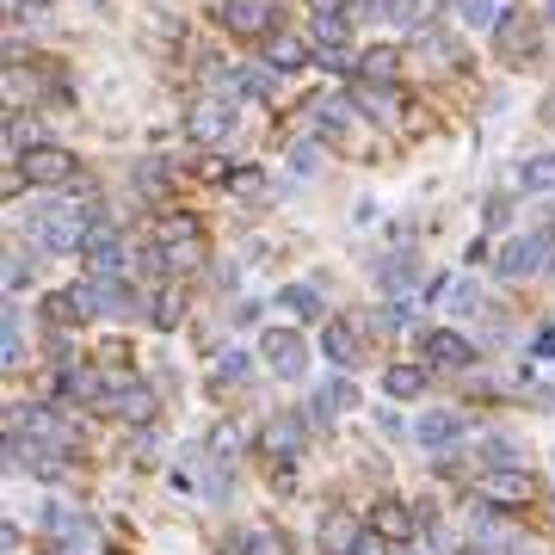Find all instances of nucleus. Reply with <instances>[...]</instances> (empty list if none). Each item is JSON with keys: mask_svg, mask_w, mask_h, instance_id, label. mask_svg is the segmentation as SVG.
<instances>
[{"mask_svg": "<svg viewBox=\"0 0 555 555\" xmlns=\"http://www.w3.org/2000/svg\"><path fill=\"white\" fill-rule=\"evenodd\" d=\"M25 235L37 253H68L74 241H87V210L81 204H44V210H31Z\"/></svg>", "mask_w": 555, "mask_h": 555, "instance_id": "nucleus-1", "label": "nucleus"}, {"mask_svg": "<svg viewBox=\"0 0 555 555\" xmlns=\"http://www.w3.org/2000/svg\"><path fill=\"white\" fill-rule=\"evenodd\" d=\"M155 253L167 259L173 272L204 266V229H198V216H185V210L161 216V222H155Z\"/></svg>", "mask_w": 555, "mask_h": 555, "instance_id": "nucleus-2", "label": "nucleus"}, {"mask_svg": "<svg viewBox=\"0 0 555 555\" xmlns=\"http://www.w3.org/2000/svg\"><path fill=\"white\" fill-rule=\"evenodd\" d=\"M62 179H74V155H68V148H56V142H37V148H25L19 167L7 173V192H25V185H62Z\"/></svg>", "mask_w": 555, "mask_h": 555, "instance_id": "nucleus-3", "label": "nucleus"}, {"mask_svg": "<svg viewBox=\"0 0 555 555\" xmlns=\"http://www.w3.org/2000/svg\"><path fill=\"white\" fill-rule=\"evenodd\" d=\"M537 44H543V19H537V13H500V25H494V50H500V62L525 68V62L537 56Z\"/></svg>", "mask_w": 555, "mask_h": 555, "instance_id": "nucleus-4", "label": "nucleus"}, {"mask_svg": "<svg viewBox=\"0 0 555 555\" xmlns=\"http://www.w3.org/2000/svg\"><path fill=\"white\" fill-rule=\"evenodd\" d=\"M259 358H266L284 383L303 377V364H309V346H303V333H290V327H266L259 333Z\"/></svg>", "mask_w": 555, "mask_h": 555, "instance_id": "nucleus-5", "label": "nucleus"}, {"mask_svg": "<svg viewBox=\"0 0 555 555\" xmlns=\"http://www.w3.org/2000/svg\"><path fill=\"white\" fill-rule=\"evenodd\" d=\"M309 44L321 50V62H327V68H346V44H352V19H346V13H333V7H321V13L309 19Z\"/></svg>", "mask_w": 555, "mask_h": 555, "instance_id": "nucleus-6", "label": "nucleus"}, {"mask_svg": "<svg viewBox=\"0 0 555 555\" xmlns=\"http://www.w3.org/2000/svg\"><path fill=\"white\" fill-rule=\"evenodd\" d=\"M315 543H321V555H352L364 543V525H358L346 506H327L321 525H315Z\"/></svg>", "mask_w": 555, "mask_h": 555, "instance_id": "nucleus-7", "label": "nucleus"}, {"mask_svg": "<svg viewBox=\"0 0 555 555\" xmlns=\"http://www.w3.org/2000/svg\"><path fill=\"white\" fill-rule=\"evenodd\" d=\"M68 296H74V309H81V315H124L130 309V290L118 278H87V284H74Z\"/></svg>", "mask_w": 555, "mask_h": 555, "instance_id": "nucleus-8", "label": "nucleus"}, {"mask_svg": "<svg viewBox=\"0 0 555 555\" xmlns=\"http://www.w3.org/2000/svg\"><path fill=\"white\" fill-rule=\"evenodd\" d=\"M259 451H266L272 463L303 457V414H272L266 426H259Z\"/></svg>", "mask_w": 555, "mask_h": 555, "instance_id": "nucleus-9", "label": "nucleus"}, {"mask_svg": "<svg viewBox=\"0 0 555 555\" xmlns=\"http://www.w3.org/2000/svg\"><path fill=\"white\" fill-rule=\"evenodd\" d=\"M543 488H537V475H525V469H494L488 481H481V500L488 506H531Z\"/></svg>", "mask_w": 555, "mask_h": 555, "instance_id": "nucleus-10", "label": "nucleus"}, {"mask_svg": "<svg viewBox=\"0 0 555 555\" xmlns=\"http://www.w3.org/2000/svg\"><path fill=\"white\" fill-rule=\"evenodd\" d=\"M13 438H31V444H44V451H68V426L56 414H44V407H19V420H13Z\"/></svg>", "mask_w": 555, "mask_h": 555, "instance_id": "nucleus-11", "label": "nucleus"}, {"mask_svg": "<svg viewBox=\"0 0 555 555\" xmlns=\"http://www.w3.org/2000/svg\"><path fill=\"white\" fill-rule=\"evenodd\" d=\"M81 247H87V272H93V278H118V272H124V241H118V229H99V222H93Z\"/></svg>", "mask_w": 555, "mask_h": 555, "instance_id": "nucleus-12", "label": "nucleus"}, {"mask_svg": "<svg viewBox=\"0 0 555 555\" xmlns=\"http://www.w3.org/2000/svg\"><path fill=\"white\" fill-rule=\"evenodd\" d=\"M229 130H235V111L222 99H198L192 118H185V136H192V142H222Z\"/></svg>", "mask_w": 555, "mask_h": 555, "instance_id": "nucleus-13", "label": "nucleus"}, {"mask_svg": "<svg viewBox=\"0 0 555 555\" xmlns=\"http://www.w3.org/2000/svg\"><path fill=\"white\" fill-rule=\"evenodd\" d=\"M272 0H229L222 7V19H229V31H241V37H272Z\"/></svg>", "mask_w": 555, "mask_h": 555, "instance_id": "nucleus-14", "label": "nucleus"}, {"mask_svg": "<svg viewBox=\"0 0 555 555\" xmlns=\"http://www.w3.org/2000/svg\"><path fill=\"white\" fill-rule=\"evenodd\" d=\"M426 358L438 370H463V364H475V346L463 340V333H451V327H432L426 333Z\"/></svg>", "mask_w": 555, "mask_h": 555, "instance_id": "nucleus-15", "label": "nucleus"}, {"mask_svg": "<svg viewBox=\"0 0 555 555\" xmlns=\"http://www.w3.org/2000/svg\"><path fill=\"white\" fill-rule=\"evenodd\" d=\"M543 253H549V241H537V235H518V241H506V247H500V272H506V278H531Z\"/></svg>", "mask_w": 555, "mask_h": 555, "instance_id": "nucleus-16", "label": "nucleus"}, {"mask_svg": "<svg viewBox=\"0 0 555 555\" xmlns=\"http://www.w3.org/2000/svg\"><path fill=\"white\" fill-rule=\"evenodd\" d=\"M105 407H111L118 420H136V426H142L148 414H155V395H148L142 383H111V401H105Z\"/></svg>", "mask_w": 555, "mask_h": 555, "instance_id": "nucleus-17", "label": "nucleus"}, {"mask_svg": "<svg viewBox=\"0 0 555 555\" xmlns=\"http://www.w3.org/2000/svg\"><path fill=\"white\" fill-rule=\"evenodd\" d=\"M370 531H377L383 543H407L414 537V512H407L401 500H383L377 512H370Z\"/></svg>", "mask_w": 555, "mask_h": 555, "instance_id": "nucleus-18", "label": "nucleus"}, {"mask_svg": "<svg viewBox=\"0 0 555 555\" xmlns=\"http://www.w3.org/2000/svg\"><path fill=\"white\" fill-rule=\"evenodd\" d=\"M309 37H266V68H278V74H296L309 62Z\"/></svg>", "mask_w": 555, "mask_h": 555, "instance_id": "nucleus-19", "label": "nucleus"}, {"mask_svg": "<svg viewBox=\"0 0 555 555\" xmlns=\"http://www.w3.org/2000/svg\"><path fill=\"white\" fill-rule=\"evenodd\" d=\"M315 130L333 142H352V105L346 99H315Z\"/></svg>", "mask_w": 555, "mask_h": 555, "instance_id": "nucleus-20", "label": "nucleus"}, {"mask_svg": "<svg viewBox=\"0 0 555 555\" xmlns=\"http://www.w3.org/2000/svg\"><path fill=\"white\" fill-rule=\"evenodd\" d=\"M358 74H364V87H395L401 81V56L395 50H364Z\"/></svg>", "mask_w": 555, "mask_h": 555, "instance_id": "nucleus-21", "label": "nucleus"}, {"mask_svg": "<svg viewBox=\"0 0 555 555\" xmlns=\"http://www.w3.org/2000/svg\"><path fill=\"white\" fill-rule=\"evenodd\" d=\"M321 346H327V358L340 364V370H352V364H358V333H352L346 321H327V333H321Z\"/></svg>", "mask_w": 555, "mask_h": 555, "instance_id": "nucleus-22", "label": "nucleus"}, {"mask_svg": "<svg viewBox=\"0 0 555 555\" xmlns=\"http://www.w3.org/2000/svg\"><path fill=\"white\" fill-rule=\"evenodd\" d=\"M31 99H44V81H37L25 62H19V68H7V105H19V111H25Z\"/></svg>", "mask_w": 555, "mask_h": 555, "instance_id": "nucleus-23", "label": "nucleus"}, {"mask_svg": "<svg viewBox=\"0 0 555 555\" xmlns=\"http://www.w3.org/2000/svg\"><path fill=\"white\" fill-rule=\"evenodd\" d=\"M420 438L432 444V451H444V444L463 438V420H457V414H426V420H420Z\"/></svg>", "mask_w": 555, "mask_h": 555, "instance_id": "nucleus-24", "label": "nucleus"}, {"mask_svg": "<svg viewBox=\"0 0 555 555\" xmlns=\"http://www.w3.org/2000/svg\"><path fill=\"white\" fill-rule=\"evenodd\" d=\"M438 303L451 309V315H475V303H481V284H475V278H457V284H444V290H438Z\"/></svg>", "mask_w": 555, "mask_h": 555, "instance_id": "nucleus-25", "label": "nucleus"}, {"mask_svg": "<svg viewBox=\"0 0 555 555\" xmlns=\"http://www.w3.org/2000/svg\"><path fill=\"white\" fill-rule=\"evenodd\" d=\"M383 389H389L395 401H407V395H420V389H426V370H420V364H395L389 377H383Z\"/></svg>", "mask_w": 555, "mask_h": 555, "instance_id": "nucleus-26", "label": "nucleus"}, {"mask_svg": "<svg viewBox=\"0 0 555 555\" xmlns=\"http://www.w3.org/2000/svg\"><path fill=\"white\" fill-rule=\"evenodd\" d=\"M0 358H7V364H19V358H25V333H19V309H7V315H0Z\"/></svg>", "mask_w": 555, "mask_h": 555, "instance_id": "nucleus-27", "label": "nucleus"}, {"mask_svg": "<svg viewBox=\"0 0 555 555\" xmlns=\"http://www.w3.org/2000/svg\"><path fill=\"white\" fill-rule=\"evenodd\" d=\"M315 407H327V414H340V407H358V389L346 383V377H333L327 389H321V401Z\"/></svg>", "mask_w": 555, "mask_h": 555, "instance_id": "nucleus-28", "label": "nucleus"}, {"mask_svg": "<svg viewBox=\"0 0 555 555\" xmlns=\"http://www.w3.org/2000/svg\"><path fill=\"white\" fill-rule=\"evenodd\" d=\"M284 309H296L303 321H315V315H321V296H315L309 284H290V290H284Z\"/></svg>", "mask_w": 555, "mask_h": 555, "instance_id": "nucleus-29", "label": "nucleus"}, {"mask_svg": "<svg viewBox=\"0 0 555 555\" xmlns=\"http://www.w3.org/2000/svg\"><path fill=\"white\" fill-rule=\"evenodd\" d=\"M44 321H62V327H68V321H81V309H74V296H68V290L44 296Z\"/></svg>", "mask_w": 555, "mask_h": 555, "instance_id": "nucleus-30", "label": "nucleus"}, {"mask_svg": "<svg viewBox=\"0 0 555 555\" xmlns=\"http://www.w3.org/2000/svg\"><path fill=\"white\" fill-rule=\"evenodd\" d=\"M278 87V68H241V93H259V99H266Z\"/></svg>", "mask_w": 555, "mask_h": 555, "instance_id": "nucleus-31", "label": "nucleus"}, {"mask_svg": "<svg viewBox=\"0 0 555 555\" xmlns=\"http://www.w3.org/2000/svg\"><path fill=\"white\" fill-rule=\"evenodd\" d=\"M457 13H463V25H500L494 0H457Z\"/></svg>", "mask_w": 555, "mask_h": 555, "instance_id": "nucleus-32", "label": "nucleus"}, {"mask_svg": "<svg viewBox=\"0 0 555 555\" xmlns=\"http://www.w3.org/2000/svg\"><path fill=\"white\" fill-rule=\"evenodd\" d=\"M148 321H155V327H173V321H179V290H161L155 309H148Z\"/></svg>", "mask_w": 555, "mask_h": 555, "instance_id": "nucleus-33", "label": "nucleus"}, {"mask_svg": "<svg viewBox=\"0 0 555 555\" xmlns=\"http://www.w3.org/2000/svg\"><path fill=\"white\" fill-rule=\"evenodd\" d=\"M247 377V352H222V364H216V383H241Z\"/></svg>", "mask_w": 555, "mask_h": 555, "instance_id": "nucleus-34", "label": "nucleus"}, {"mask_svg": "<svg viewBox=\"0 0 555 555\" xmlns=\"http://www.w3.org/2000/svg\"><path fill=\"white\" fill-rule=\"evenodd\" d=\"M395 25H420V0H383Z\"/></svg>", "mask_w": 555, "mask_h": 555, "instance_id": "nucleus-35", "label": "nucleus"}, {"mask_svg": "<svg viewBox=\"0 0 555 555\" xmlns=\"http://www.w3.org/2000/svg\"><path fill=\"white\" fill-rule=\"evenodd\" d=\"M525 185L537 192V185H555V161H525Z\"/></svg>", "mask_w": 555, "mask_h": 555, "instance_id": "nucleus-36", "label": "nucleus"}, {"mask_svg": "<svg viewBox=\"0 0 555 555\" xmlns=\"http://www.w3.org/2000/svg\"><path fill=\"white\" fill-rule=\"evenodd\" d=\"M296 173H315V142H296V155H290Z\"/></svg>", "mask_w": 555, "mask_h": 555, "instance_id": "nucleus-37", "label": "nucleus"}, {"mask_svg": "<svg viewBox=\"0 0 555 555\" xmlns=\"http://www.w3.org/2000/svg\"><path fill=\"white\" fill-rule=\"evenodd\" d=\"M44 7H50V0H7V13H19V19H37Z\"/></svg>", "mask_w": 555, "mask_h": 555, "instance_id": "nucleus-38", "label": "nucleus"}, {"mask_svg": "<svg viewBox=\"0 0 555 555\" xmlns=\"http://www.w3.org/2000/svg\"><path fill=\"white\" fill-rule=\"evenodd\" d=\"M31 278V259L25 253H13V266H7V284H25Z\"/></svg>", "mask_w": 555, "mask_h": 555, "instance_id": "nucleus-39", "label": "nucleus"}, {"mask_svg": "<svg viewBox=\"0 0 555 555\" xmlns=\"http://www.w3.org/2000/svg\"><path fill=\"white\" fill-rule=\"evenodd\" d=\"M352 555H377V543H358V549H352Z\"/></svg>", "mask_w": 555, "mask_h": 555, "instance_id": "nucleus-40", "label": "nucleus"}, {"mask_svg": "<svg viewBox=\"0 0 555 555\" xmlns=\"http://www.w3.org/2000/svg\"><path fill=\"white\" fill-rule=\"evenodd\" d=\"M549 25H555V0H549Z\"/></svg>", "mask_w": 555, "mask_h": 555, "instance_id": "nucleus-41", "label": "nucleus"}, {"mask_svg": "<svg viewBox=\"0 0 555 555\" xmlns=\"http://www.w3.org/2000/svg\"><path fill=\"white\" fill-rule=\"evenodd\" d=\"M543 111H549V118H555V99H549V105H543Z\"/></svg>", "mask_w": 555, "mask_h": 555, "instance_id": "nucleus-42", "label": "nucleus"}, {"mask_svg": "<svg viewBox=\"0 0 555 555\" xmlns=\"http://www.w3.org/2000/svg\"><path fill=\"white\" fill-rule=\"evenodd\" d=\"M463 555H481V549H463Z\"/></svg>", "mask_w": 555, "mask_h": 555, "instance_id": "nucleus-43", "label": "nucleus"}]
</instances>
